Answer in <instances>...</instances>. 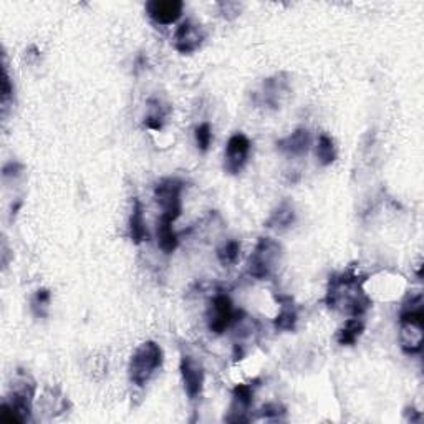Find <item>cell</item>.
<instances>
[{
    "label": "cell",
    "instance_id": "29",
    "mask_svg": "<svg viewBox=\"0 0 424 424\" xmlns=\"http://www.w3.org/2000/svg\"><path fill=\"white\" fill-rule=\"evenodd\" d=\"M406 415H408V421L411 423H418L421 420V413L416 411L415 408H406Z\"/></svg>",
    "mask_w": 424,
    "mask_h": 424
},
{
    "label": "cell",
    "instance_id": "13",
    "mask_svg": "<svg viewBox=\"0 0 424 424\" xmlns=\"http://www.w3.org/2000/svg\"><path fill=\"white\" fill-rule=\"evenodd\" d=\"M144 9L154 23L168 27V25L176 23L181 18L184 4L181 0H149Z\"/></svg>",
    "mask_w": 424,
    "mask_h": 424
},
{
    "label": "cell",
    "instance_id": "26",
    "mask_svg": "<svg viewBox=\"0 0 424 424\" xmlns=\"http://www.w3.org/2000/svg\"><path fill=\"white\" fill-rule=\"evenodd\" d=\"M285 408L279 405V403H269L259 411L260 418H265V420H282L285 416Z\"/></svg>",
    "mask_w": 424,
    "mask_h": 424
},
{
    "label": "cell",
    "instance_id": "10",
    "mask_svg": "<svg viewBox=\"0 0 424 424\" xmlns=\"http://www.w3.org/2000/svg\"><path fill=\"white\" fill-rule=\"evenodd\" d=\"M254 405V386L240 383L232 391V403L229 408V415L224 418L227 423H249V411Z\"/></svg>",
    "mask_w": 424,
    "mask_h": 424
},
{
    "label": "cell",
    "instance_id": "22",
    "mask_svg": "<svg viewBox=\"0 0 424 424\" xmlns=\"http://www.w3.org/2000/svg\"><path fill=\"white\" fill-rule=\"evenodd\" d=\"M151 102L154 103V106H149V113L144 116V128L148 129H154V131H161L164 126V118L166 115H168V111L163 110V106H161L159 102H156V100H151Z\"/></svg>",
    "mask_w": 424,
    "mask_h": 424
},
{
    "label": "cell",
    "instance_id": "25",
    "mask_svg": "<svg viewBox=\"0 0 424 424\" xmlns=\"http://www.w3.org/2000/svg\"><path fill=\"white\" fill-rule=\"evenodd\" d=\"M4 77H2V108H4V115L7 113V103L12 100V95H14V85L10 82V75H9V70H7V63H5V58H4Z\"/></svg>",
    "mask_w": 424,
    "mask_h": 424
},
{
    "label": "cell",
    "instance_id": "17",
    "mask_svg": "<svg viewBox=\"0 0 424 424\" xmlns=\"http://www.w3.org/2000/svg\"><path fill=\"white\" fill-rule=\"evenodd\" d=\"M295 209L292 203L289 201H284V203L279 204V208H277L274 212H272L269 219H267L265 226L269 227V229H277V230H284V229H289V227L295 222Z\"/></svg>",
    "mask_w": 424,
    "mask_h": 424
},
{
    "label": "cell",
    "instance_id": "19",
    "mask_svg": "<svg viewBox=\"0 0 424 424\" xmlns=\"http://www.w3.org/2000/svg\"><path fill=\"white\" fill-rule=\"evenodd\" d=\"M156 234H158V247L164 252V254H173V252L178 249L179 239H178V234L174 232L173 224H171V222L159 219L158 230H156Z\"/></svg>",
    "mask_w": 424,
    "mask_h": 424
},
{
    "label": "cell",
    "instance_id": "14",
    "mask_svg": "<svg viewBox=\"0 0 424 424\" xmlns=\"http://www.w3.org/2000/svg\"><path fill=\"white\" fill-rule=\"evenodd\" d=\"M312 136L307 128H297L284 139L277 141V148L289 156H304L310 149Z\"/></svg>",
    "mask_w": 424,
    "mask_h": 424
},
{
    "label": "cell",
    "instance_id": "23",
    "mask_svg": "<svg viewBox=\"0 0 424 424\" xmlns=\"http://www.w3.org/2000/svg\"><path fill=\"white\" fill-rule=\"evenodd\" d=\"M50 302H52V294H50V290L48 289H38L37 294H35L33 299H32L33 314L37 317H47Z\"/></svg>",
    "mask_w": 424,
    "mask_h": 424
},
{
    "label": "cell",
    "instance_id": "18",
    "mask_svg": "<svg viewBox=\"0 0 424 424\" xmlns=\"http://www.w3.org/2000/svg\"><path fill=\"white\" fill-rule=\"evenodd\" d=\"M365 332V322L361 318H348L340 330L336 333V341L340 343L341 346H353L355 343L360 340V336Z\"/></svg>",
    "mask_w": 424,
    "mask_h": 424
},
{
    "label": "cell",
    "instance_id": "30",
    "mask_svg": "<svg viewBox=\"0 0 424 424\" xmlns=\"http://www.w3.org/2000/svg\"><path fill=\"white\" fill-rule=\"evenodd\" d=\"M20 208H22V201H17V204L12 206V216L17 214V211H18Z\"/></svg>",
    "mask_w": 424,
    "mask_h": 424
},
{
    "label": "cell",
    "instance_id": "28",
    "mask_svg": "<svg viewBox=\"0 0 424 424\" xmlns=\"http://www.w3.org/2000/svg\"><path fill=\"white\" fill-rule=\"evenodd\" d=\"M22 169H23V166L20 164V163H17V161H10V163H7L4 166V178L7 179V178H15V176H18L20 173H22Z\"/></svg>",
    "mask_w": 424,
    "mask_h": 424
},
{
    "label": "cell",
    "instance_id": "20",
    "mask_svg": "<svg viewBox=\"0 0 424 424\" xmlns=\"http://www.w3.org/2000/svg\"><path fill=\"white\" fill-rule=\"evenodd\" d=\"M317 158L323 166H330L336 159V146L332 136L322 133L317 141Z\"/></svg>",
    "mask_w": 424,
    "mask_h": 424
},
{
    "label": "cell",
    "instance_id": "8",
    "mask_svg": "<svg viewBox=\"0 0 424 424\" xmlns=\"http://www.w3.org/2000/svg\"><path fill=\"white\" fill-rule=\"evenodd\" d=\"M250 139L244 133L232 134L227 141L224 153V169L232 176L239 174L245 168L250 156Z\"/></svg>",
    "mask_w": 424,
    "mask_h": 424
},
{
    "label": "cell",
    "instance_id": "16",
    "mask_svg": "<svg viewBox=\"0 0 424 424\" xmlns=\"http://www.w3.org/2000/svg\"><path fill=\"white\" fill-rule=\"evenodd\" d=\"M277 300L282 302V310L274 320L275 330L294 332L297 328V322H299V314H297L294 300L290 297H277Z\"/></svg>",
    "mask_w": 424,
    "mask_h": 424
},
{
    "label": "cell",
    "instance_id": "9",
    "mask_svg": "<svg viewBox=\"0 0 424 424\" xmlns=\"http://www.w3.org/2000/svg\"><path fill=\"white\" fill-rule=\"evenodd\" d=\"M179 371L181 376H183L186 395H188L189 400H198L201 393H203L206 381L204 366L191 355H183L179 363Z\"/></svg>",
    "mask_w": 424,
    "mask_h": 424
},
{
    "label": "cell",
    "instance_id": "12",
    "mask_svg": "<svg viewBox=\"0 0 424 424\" xmlns=\"http://www.w3.org/2000/svg\"><path fill=\"white\" fill-rule=\"evenodd\" d=\"M289 77H287L285 73L274 75V77L267 78L265 82L262 83L260 92H257V102H259V105L277 110L280 108L282 97H285V95L289 93Z\"/></svg>",
    "mask_w": 424,
    "mask_h": 424
},
{
    "label": "cell",
    "instance_id": "4",
    "mask_svg": "<svg viewBox=\"0 0 424 424\" xmlns=\"http://www.w3.org/2000/svg\"><path fill=\"white\" fill-rule=\"evenodd\" d=\"M35 396V383L32 380H20L14 385L9 396L5 398L0 411L5 423H27L32 418V403Z\"/></svg>",
    "mask_w": 424,
    "mask_h": 424
},
{
    "label": "cell",
    "instance_id": "7",
    "mask_svg": "<svg viewBox=\"0 0 424 424\" xmlns=\"http://www.w3.org/2000/svg\"><path fill=\"white\" fill-rule=\"evenodd\" d=\"M239 315V310L234 309L230 297L226 292H217L212 297L208 310V327L214 335H222L226 330L234 325Z\"/></svg>",
    "mask_w": 424,
    "mask_h": 424
},
{
    "label": "cell",
    "instance_id": "11",
    "mask_svg": "<svg viewBox=\"0 0 424 424\" xmlns=\"http://www.w3.org/2000/svg\"><path fill=\"white\" fill-rule=\"evenodd\" d=\"M204 40V28L193 20H184L174 33V48L183 55H191L201 48Z\"/></svg>",
    "mask_w": 424,
    "mask_h": 424
},
{
    "label": "cell",
    "instance_id": "27",
    "mask_svg": "<svg viewBox=\"0 0 424 424\" xmlns=\"http://www.w3.org/2000/svg\"><path fill=\"white\" fill-rule=\"evenodd\" d=\"M219 7L222 9V15H224V17L227 18V20H232V18H235L237 15L240 14V5L239 4H235V2H226V4H219Z\"/></svg>",
    "mask_w": 424,
    "mask_h": 424
},
{
    "label": "cell",
    "instance_id": "2",
    "mask_svg": "<svg viewBox=\"0 0 424 424\" xmlns=\"http://www.w3.org/2000/svg\"><path fill=\"white\" fill-rule=\"evenodd\" d=\"M423 328H424V309L423 295L410 297L403 304L400 314V343L401 350L406 355H416L423 350Z\"/></svg>",
    "mask_w": 424,
    "mask_h": 424
},
{
    "label": "cell",
    "instance_id": "5",
    "mask_svg": "<svg viewBox=\"0 0 424 424\" xmlns=\"http://www.w3.org/2000/svg\"><path fill=\"white\" fill-rule=\"evenodd\" d=\"M282 245L270 237H260L247 262V272L252 279L267 280L274 275L280 264Z\"/></svg>",
    "mask_w": 424,
    "mask_h": 424
},
{
    "label": "cell",
    "instance_id": "6",
    "mask_svg": "<svg viewBox=\"0 0 424 424\" xmlns=\"http://www.w3.org/2000/svg\"><path fill=\"white\" fill-rule=\"evenodd\" d=\"M184 183L178 178H164L154 186V199L161 208V221L174 224L183 214V194Z\"/></svg>",
    "mask_w": 424,
    "mask_h": 424
},
{
    "label": "cell",
    "instance_id": "15",
    "mask_svg": "<svg viewBox=\"0 0 424 424\" xmlns=\"http://www.w3.org/2000/svg\"><path fill=\"white\" fill-rule=\"evenodd\" d=\"M129 237L133 240V244L139 245L143 244L144 240H149V234L148 229H146V222H144V211H143V204L138 198L133 199V211H131L129 216Z\"/></svg>",
    "mask_w": 424,
    "mask_h": 424
},
{
    "label": "cell",
    "instance_id": "1",
    "mask_svg": "<svg viewBox=\"0 0 424 424\" xmlns=\"http://www.w3.org/2000/svg\"><path fill=\"white\" fill-rule=\"evenodd\" d=\"M363 280H365V277L351 270L332 275L325 297L328 309L343 312V314L355 318L366 315L373 302L363 290Z\"/></svg>",
    "mask_w": 424,
    "mask_h": 424
},
{
    "label": "cell",
    "instance_id": "21",
    "mask_svg": "<svg viewBox=\"0 0 424 424\" xmlns=\"http://www.w3.org/2000/svg\"><path fill=\"white\" fill-rule=\"evenodd\" d=\"M240 255V242L235 239H230L222 244L219 249H217V259H219L221 265L224 267H232L237 264Z\"/></svg>",
    "mask_w": 424,
    "mask_h": 424
},
{
    "label": "cell",
    "instance_id": "3",
    "mask_svg": "<svg viewBox=\"0 0 424 424\" xmlns=\"http://www.w3.org/2000/svg\"><path fill=\"white\" fill-rule=\"evenodd\" d=\"M161 365H163V348L153 340L141 343L129 360V381L143 388L154 376Z\"/></svg>",
    "mask_w": 424,
    "mask_h": 424
},
{
    "label": "cell",
    "instance_id": "24",
    "mask_svg": "<svg viewBox=\"0 0 424 424\" xmlns=\"http://www.w3.org/2000/svg\"><path fill=\"white\" fill-rule=\"evenodd\" d=\"M194 138H196V144H198L199 151H206L209 149V146L212 143V128L209 123H201L198 128L194 129Z\"/></svg>",
    "mask_w": 424,
    "mask_h": 424
}]
</instances>
